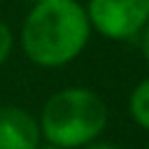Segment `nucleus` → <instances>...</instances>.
<instances>
[{
    "mask_svg": "<svg viewBox=\"0 0 149 149\" xmlns=\"http://www.w3.org/2000/svg\"><path fill=\"white\" fill-rule=\"evenodd\" d=\"M91 23L77 0H42L30 9L21 42L28 58L42 68L70 63L86 47Z\"/></svg>",
    "mask_w": 149,
    "mask_h": 149,
    "instance_id": "obj_1",
    "label": "nucleus"
},
{
    "mask_svg": "<svg viewBox=\"0 0 149 149\" xmlns=\"http://www.w3.org/2000/svg\"><path fill=\"white\" fill-rule=\"evenodd\" d=\"M107 121L102 98L88 88H65L51 95L42 109L40 133L61 149H74L93 142Z\"/></svg>",
    "mask_w": 149,
    "mask_h": 149,
    "instance_id": "obj_2",
    "label": "nucleus"
},
{
    "mask_svg": "<svg viewBox=\"0 0 149 149\" xmlns=\"http://www.w3.org/2000/svg\"><path fill=\"white\" fill-rule=\"evenodd\" d=\"M88 23L109 40H128L149 21V0H91Z\"/></svg>",
    "mask_w": 149,
    "mask_h": 149,
    "instance_id": "obj_3",
    "label": "nucleus"
},
{
    "mask_svg": "<svg viewBox=\"0 0 149 149\" xmlns=\"http://www.w3.org/2000/svg\"><path fill=\"white\" fill-rule=\"evenodd\" d=\"M40 144L37 121L19 107L0 105V149H35Z\"/></svg>",
    "mask_w": 149,
    "mask_h": 149,
    "instance_id": "obj_4",
    "label": "nucleus"
},
{
    "mask_svg": "<svg viewBox=\"0 0 149 149\" xmlns=\"http://www.w3.org/2000/svg\"><path fill=\"white\" fill-rule=\"evenodd\" d=\"M130 114L133 119L149 130V79L140 81L130 95Z\"/></svg>",
    "mask_w": 149,
    "mask_h": 149,
    "instance_id": "obj_5",
    "label": "nucleus"
},
{
    "mask_svg": "<svg viewBox=\"0 0 149 149\" xmlns=\"http://www.w3.org/2000/svg\"><path fill=\"white\" fill-rule=\"evenodd\" d=\"M9 49H12V33H9V28L0 21V65H2L5 58L9 56Z\"/></svg>",
    "mask_w": 149,
    "mask_h": 149,
    "instance_id": "obj_6",
    "label": "nucleus"
},
{
    "mask_svg": "<svg viewBox=\"0 0 149 149\" xmlns=\"http://www.w3.org/2000/svg\"><path fill=\"white\" fill-rule=\"evenodd\" d=\"M142 54H144V58L149 61V21H147V26L142 28Z\"/></svg>",
    "mask_w": 149,
    "mask_h": 149,
    "instance_id": "obj_7",
    "label": "nucleus"
},
{
    "mask_svg": "<svg viewBox=\"0 0 149 149\" xmlns=\"http://www.w3.org/2000/svg\"><path fill=\"white\" fill-rule=\"evenodd\" d=\"M84 149H116V147L109 142H88V144H84Z\"/></svg>",
    "mask_w": 149,
    "mask_h": 149,
    "instance_id": "obj_8",
    "label": "nucleus"
},
{
    "mask_svg": "<svg viewBox=\"0 0 149 149\" xmlns=\"http://www.w3.org/2000/svg\"><path fill=\"white\" fill-rule=\"evenodd\" d=\"M35 149H61V147H56V144H47V147H40V144H37Z\"/></svg>",
    "mask_w": 149,
    "mask_h": 149,
    "instance_id": "obj_9",
    "label": "nucleus"
},
{
    "mask_svg": "<svg viewBox=\"0 0 149 149\" xmlns=\"http://www.w3.org/2000/svg\"><path fill=\"white\" fill-rule=\"evenodd\" d=\"M30 2H42V0H30Z\"/></svg>",
    "mask_w": 149,
    "mask_h": 149,
    "instance_id": "obj_10",
    "label": "nucleus"
}]
</instances>
